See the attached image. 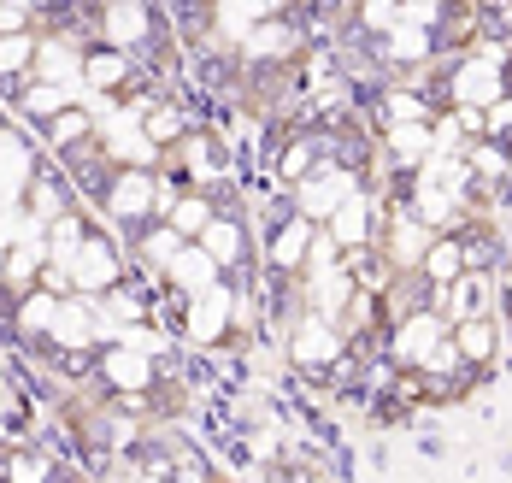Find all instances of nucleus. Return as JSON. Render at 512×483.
<instances>
[{
    "mask_svg": "<svg viewBox=\"0 0 512 483\" xmlns=\"http://www.w3.org/2000/svg\"><path fill=\"white\" fill-rule=\"evenodd\" d=\"M501 95H512V83H507L501 65H489V59H477V54L448 59V77H442V101H448V107L489 112Z\"/></svg>",
    "mask_w": 512,
    "mask_h": 483,
    "instance_id": "f257e3e1",
    "label": "nucleus"
},
{
    "mask_svg": "<svg viewBox=\"0 0 512 483\" xmlns=\"http://www.w3.org/2000/svg\"><path fill=\"white\" fill-rule=\"evenodd\" d=\"M430 307H436L448 324H460V319H501V283H495V271H471V266H465L448 289H430Z\"/></svg>",
    "mask_w": 512,
    "mask_h": 483,
    "instance_id": "f03ea898",
    "label": "nucleus"
},
{
    "mask_svg": "<svg viewBox=\"0 0 512 483\" xmlns=\"http://www.w3.org/2000/svg\"><path fill=\"white\" fill-rule=\"evenodd\" d=\"M354 189H365V183H359V165L318 160V165H312V177H301V183H295V213L312 218V224H324V218L336 213Z\"/></svg>",
    "mask_w": 512,
    "mask_h": 483,
    "instance_id": "7ed1b4c3",
    "label": "nucleus"
},
{
    "mask_svg": "<svg viewBox=\"0 0 512 483\" xmlns=\"http://www.w3.org/2000/svg\"><path fill=\"white\" fill-rule=\"evenodd\" d=\"M124 277H130V266H124L118 242H112L106 230H89L83 248H77V260H71V289L89 295V301H101L106 289H118Z\"/></svg>",
    "mask_w": 512,
    "mask_h": 483,
    "instance_id": "20e7f679",
    "label": "nucleus"
},
{
    "mask_svg": "<svg viewBox=\"0 0 512 483\" xmlns=\"http://www.w3.org/2000/svg\"><path fill=\"white\" fill-rule=\"evenodd\" d=\"M283 342H289V360H295V366H307V372H330V366H342V360H348L342 330H336L330 319H318V313H301V319L283 330Z\"/></svg>",
    "mask_w": 512,
    "mask_h": 483,
    "instance_id": "39448f33",
    "label": "nucleus"
},
{
    "mask_svg": "<svg viewBox=\"0 0 512 483\" xmlns=\"http://www.w3.org/2000/svg\"><path fill=\"white\" fill-rule=\"evenodd\" d=\"M230 307H236V289L230 283H212L206 295H189L183 301V319H177L183 342L189 348H218L230 336Z\"/></svg>",
    "mask_w": 512,
    "mask_h": 483,
    "instance_id": "423d86ee",
    "label": "nucleus"
},
{
    "mask_svg": "<svg viewBox=\"0 0 512 483\" xmlns=\"http://www.w3.org/2000/svg\"><path fill=\"white\" fill-rule=\"evenodd\" d=\"M448 336V319L436 313V307H418V313H401L395 330H389V360H395V372H418L430 354H436V342Z\"/></svg>",
    "mask_w": 512,
    "mask_h": 483,
    "instance_id": "0eeeda50",
    "label": "nucleus"
},
{
    "mask_svg": "<svg viewBox=\"0 0 512 483\" xmlns=\"http://www.w3.org/2000/svg\"><path fill=\"white\" fill-rule=\"evenodd\" d=\"M154 201H159V171L112 165V183H106V218H118V224H154Z\"/></svg>",
    "mask_w": 512,
    "mask_h": 483,
    "instance_id": "6e6552de",
    "label": "nucleus"
},
{
    "mask_svg": "<svg viewBox=\"0 0 512 483\" xmlns=\"http://www.w3.org/2000/svg\"><path fill=\"white\" fill-rule=\"evenodd\" d=\"M95 142H101L106 165H142V171H154L159 165V148L148 142V130H142V118L130 107H118L112 118L95 124Z\"/></svg>",
    "mask_w": 512,
    "mask_h": 483,
    "instance_id": "1a4fd4ad",
    "label": "nucleus"
},
{
    "mask_svg": "<svg viewBox=\"0 0 512 483\" xmlns=\"http://www.w3.org/2000/svg\"><path fill=\"white\" fill-rule=\"evenodd\" d=\"M448 336H454V348H460L465 372H495L501 366V354H507V324L501 319H460L448 324Z\"/></svg>",
    "mask_w": 512,
    "mask_h": 483,
    "instance_id": "9d476101",
    "label": "nucleus"
},
{
    "mask_svg": "<svg viewBox=\"0 0 512 483\" xmlns=\"http://www.w3.org/2000/svg\"><path fill=\"white\" fill-rule=\"evenodd\" d=\"M48 342L59 348V354H89V348L101 342V307H95L89 295H65L59 313H53Z\"/></svg>",
    "mask_w": 512,
    "mask_h": 483,
    "instance_id": "9b49d317",
    "label": "nucleus"
},
{
    "mask_svg": "<svg viewBox=\"0 0 512 483\" xmlns=\"http://www.w3.org/2000/svg\"><path fill=\"white\" fill-rule=\"evenodd\" d=\"M30 177H36V148H30V136L12 130V124H0V213H6V207H24Z\"/></svg>",
    "mask_w": 512,
    "mask_h": 483,
    "instance_id": "f8f14e48",
    "label": "nucleus"
},
{
    "mask_svg": "<svg viewBox=\"0 0 512 483\" xmlns=\"http://www.w3.org/2000/svg\"><path fill=\"white\" fill-rule=\"evenodd\" d=\"M377 218H383V207H377V195L371 189H354L336 213L324 218V230H330V242L348 254V248H371V236H377Z\"/></svg>",
    "mask_w": 512,
    "mask_h": 483,
    "instance_id": "ddd939ff",
    "label": "nucleus"
},
{
    "mask_svg": "<svg viewBox=\"0 0 512 483\" xmlns=\"http://www.w3.org/2000/svg\"><path fill=\"white\" fill-rule=\"evenodd\" d=\"M83 54H89V48H77L71 36H42V42H36V65H30V77L83 95Z\"/></svg>",
    "mask_w": 512,
    "mask_h": 483,
    "instance_id": "4468645a",
    "label": "nucleus"
},
{
    "mask_svg": "<svg viewBox=\"0 0 512 483\" xmlns=\"http://www.w3.org/2000/svg\"><path fill=\"white\" fill-rule=\"evenodd\" d=\"M371 48H377V59H383L389 71H424V65H436V30L395 24V30H383Z\"/></svg>",
    "mask_w": 512,
    "mask_h": 483,
    "instance_id": "2eb2a0df",
    "label": "nucleus"
},
{
    "mask_svg": "<svg viewBox=\"0 0 512 483\" xmlns=\"http://www.w3.org/2000/svg\"><path fill=\"white\" fill-rule=\"evenodd\" d=\"M101 377H106V389H118V395H148L154 389V354H142L130 342H112L101 354Z\"/></svg>",
    "mask_w": 512,
    "mask_h": 483,
    "instance_id": "dca6fc26",
    "label": "nucleus"
},
{
    "mask_svg": "<svg viewBox=\"0 0 512 483\" xmlns=\"http://www.w3.org/2000/svg\"><path fill=\"white\" fill-rule=\"evenodd\" d=\"M148 36H154V6H118V0H106V12H101V48L136 54Z\"/></svg>",
    "mask_w": 512,
    "mask_h": 483,
    "instance_id": "f3484780",
    "label": "nucleus"
},
{
    "mask_svg": "<svg viewBox=\"0 0 512 483\" xmlns=\"http://www.w3.org/2000/svg\"><path fill=\"white\" fill-rule=\"evenodd\" d=\"M312 218L301 213H289L277 230H271V242H265V266L271 271H283V277H301V266H307V248H312Z\"/></svg>",
    "mask_w": 512,
    "mask_h": 483,
    "instance_id": "a211bd4d",
    "label": "nucleus"
},
{
    "mask_svg": "<svg viewBox=\"0 0 512 483\" xmlns=\"http://www.w3.org/2000/svg\"><path fill=\"white\" fill-rule=\"evenodd\" d=\"M165 283L189 301V295H206L212 283H224V271L212 266V254H206L201 242H183V248H177V260L165 266Z\"/></svg>",
    "mask_w": 512,
    "mask_h": 483,
    "instance_id": "6ab92c4d",
    "label": "nucleus"
},
{
    "mask_svg": "<svg viewBox=\"0 0 512 483\" xmlns=\"http://www.w3.org/2000/svg\"><path fill=\"white\" fill-rule=\"evenodd\" d=\"M460 271H465V242H460V230H442V236H430V248H424V260H418V277H424L430 289H448Z\"/></svg>",
    "mask_w": 512,
    "mask_h": 483,
    "instance_id": "aec40b11",
    "label": "nucleus"
},
{
    "mask_svg": "<svg viewBox=\"0 0 512 483\" xmlns=\"http://www.w3.org/2000/svg\"><path fill=\"white\" fill-rule=\"evenodd\" d=\"M195 242L212 254V266H218V271H230V266H242V260H248V230H242V218H224V213H218L201 236H195Z\"/></svg>",
    "mask_w": 512,
    "mask_h": 483,
    "instance_id": "412c9836",
    "label": "nucleus"
},
{
    "mask_svg": "<svg viewBox=\"0 0 512 483\" xmlns=\"http://www.w3.org/2000/svg\"><path fill=\"white\" fill-rule=\"evenodd\" d=\"M124 83H130V54H118V48L83 54V89L89 95H124Z\"/></svg>",
    "mask_w": 512,
    "mask_h": 483,
    "instance_id": "4be33fe9",
    "label": "nucleus"
},
{
    "mask_svg": "<svg viewBox=\"0 0 512 483\" xmlns=\"http://www.w3.org/2000/svg\"><path fill=\"white\" fill-rule=\"evenodd\" d=\"M42 266H48V242H12L6 248V266H0V283L12 295H30L42 283Z\"/></svg>",
    "mask_w": 512,
    "mask_h": 483,
    "instance_id": "5701e85b",
    "label": "nucleus"
},
{
    "mask_svg": "<svg viewBox=\"0 0 512 483\" xmlns=\"http://www.w3.org/2000/svg\"><path fill=\"white\" fill-rule=\"evenodd\" d=\"M171 154H177V165H183L189 189H206V183H212V177L224 171V165H218V142H212L206 130H189V136H183V142H177Z\"/></svg>",
    "mask_w": 512,
    "mask_h": 483,
    "instance_id": "b1692460",
    "label": "nucleus"
},
{
    "mask_svg": "<svg viewBox=\"0 0 512 483\" xmlns=\"http://www.w3.org/2000/svg\"><path fill=\"white\" fill-rule=\"evenodd\" d=\"M460 165L477 177V183H507V177H512V148L489 142V136H477V142H465Z\"/></svg>",
    "mask_w": 512,
    "mask_h": 483,
    "instance_id": "393cba45",
    "label": "nucleus"
},
{
    "mask_svg": "<svg viewBox=\"0 0 512 483\" xmlns=\"http://www.w3.org/2000/svg\"><path fill=\"white\" fill-rule=\"evenodd\" d=\"M242 54L248 59H289L295 54V24L289 18H265L242 36Z\"/></svg>",
    "mask_w": 512,
    "mask_h": 483,
    "instance_id": "a878e982",
    "label": "nucleus"
},
{
    "mask_svg": "<svg viewBox=\"0 0 512 483\" xmlns=\"http://www.w3.org/2000/svg\"><path fill=\"white\" fill-rule=\"evenodd\" d=\"M65 107H77V95H71V89H59V83H36V77H24V89H18V112H24V118H36V124H48V118H59Z\"/></svg>",
    "mask_w": 512,
    "mask_h": 483,
    "instance_id": "bb28decb",
    "label": "nucleus"
},
{
    "mask_svg": "<svg viewBox=\"0 0 512 483\" xmlns=\"http://www.w3.org/2000/svg\"><path fill=\"white\" fill-rule=\"evenodd\" d=\"M212 218H218V201H212L206 189H189V195H177V207L165 213V224H171L183 242H195V236H201Z\"/></svg>",
    "mask_w": 512,
    "mask_h": 483,
    "instance_id": "cd10ccee",
    "label": "nucleus"
},
{
    "mask_svg": "<svg viewBox=\"0 0 512 483\" xmlns=\"http://www.w3.org/2000/svg\"><path fill=\"white\" fill-rule=\"evenodd\" d=\"M59 301H65V295H48V289L36 283L30 295H18V313H12V324H18L24 336H36V342H48V330H53V313H59Z\"/></svg>",
    "mask_w": 512,
    "mask_h": 483,
    "instance_id": "c85d7f7f",
    "label": "nucleus"
},
{
    "mask_svg": "<svg viewBox=\"0 0 512 483\" xmlns=\"http://www.w3.org/2000/svg\"><path fill=\"white\" fill-rule=\"evenodd\" d=\"M142 130H148V142H154L159 154H165V148H177V142H183L195 124H189V112H183V107H171V101H154V107L142 112Z\"/></svg>",
    "mask_w": 512,
    "mask_h": 483,
    "instance_id": "c756f323",
    "label": "nucleus"
},
{
    "mask_svg": "<svg viewBox=\"0 0 512 483\" xmlns=\"http://www.w3.org/2000/svg\"><path fill=\"white\" fill-rule=\"evenodd\" d=\"M318 160H330V142L324 136H301V142H289L283 154H277V183H301V177H312V165Z\"/></svg>",
    "mask_w": 512,
    "mask_h": 483,
    "instance_id": "7c9ffc66",
    "label": "nucleus"
},
{
    "mask_svg": "<svg viewBox=\"0 0 512 483\" xmlns=\"http://www.w3.org/2000/svg\"><path fill=\"white\" fill-rule=\"evenodd\" d=\"M24 213L36 218V224H53V218H65L71 213V201H65V189L53 183V177H30V189H24Z\"/></svg>",
    "mask_w": 512,
    "mask_h": 483,
    "instance_id": "2f4dec72",
    "label": "nucleus"
},
{
    "mask_svg": "<svg viewBox=\"0 0 512 483\" xmlns=\"http://www.w3.org/2000/svg\"><path fill=\"white\" fill-rule=\"evenodd\" d=\"M42 130H48V148H53V154H71L77 142H89V136H95V118H89L83 107H65L59 118H48Z\"/></svg>",
    "mask_w": 512,
    "mask_h": 483,
    "instance_id": "473e14b6",
    "label": "nucleus"
},
{
    "mask_svg": "<svg viewBox=\"0 0 512 483\" xmlns=\"http://www.w3.org/2000/svg\"><path fill=\"white\" fill-rule=\"evenodd\" d=\"M83 236H89V224H83L77 213L53 218V224H48V266H65V271H71L77 248H83Z\"/></svg>",
    "mask_w": 512,
    "mask_h": 483,
    "instance_id": "72a5a7b5",
    "label": "nucleus"
},
{
    "mask_svg": "<svg viewBox=\"0 0 512 483\" xmlns=\"http://www.w3.org/2000/svg\"><path fill=\"white\" fill-rule=\"evenodd\" d=\"M36 30H18V36H0V83L6 77H30V65H36Z\"/></svg>",
    "mask_w": 512,
    "mask_h": 483,
    "instance_id": "f704fd0d",
    "label": "nucleus"
},
{
    "mask_svg": "<svg viewBox=\"0 0 512 483\" xmlns=\"http://www.w3.org/2000/svg\"><path fill=\"white\" fill-rule=\"evenodd\" d=\"M177 248H183V236L165 224V218H154V224H142V266H171L177 260Z\"/></svg>",
    "mask_w": 512,
    "mask_h": 483,
    "instance_id": "c9c22d12",
    "label": "nucleus"
},
{
    "mask_svg": "<svg viewBox=\"0 0 512 483\" xmlns=\"http://www.w3.org/2000/svg\"><path fill=\"white\" fill-rule=\"evenodd\" d=\"M354 30H365L371 42L383 36V30H395V18H401V0H354Z\"/></svg>",
    "mask_w": 512,
    "mask_h": 483,
    "instance_id": "e433bc0d",
    "label": "nucleus"
},
{
    "mask_svg": "<svg viewBox=\"0 0 512 483\" xmlns=\"http://www.w3.org/2000/svg\"><path fill=\"white\" fill-rule=\"evenodd\" d=\"M330 266H342V248H336V242H330V230L318 224V230H312V248H307L301 277H318V271H330Z\"/></svg>",
    "mask_w": 512,
    "mask_h": 483,
    "instance_id": "4c0bfd02",
    "label": "nucleus"
},
{
    "mask_svg": "<svg viewBox=\"0 0 512 483\" xmlns=\"http://www.w3.org/2000/svg\"><path fill=\"white\" fill-rule=\"evenodd\" d=\"M48 472H53L48 454H12L6 460V483H48Z\"/></svg>",
    "mask_w": 512,
    "mask_h": 483,
    "instance_id": "58836bf2",
    "label": "nucleus"
},
{
    "mask_svg": "<svg viewBox=\"0 0 512 483\" xmlns=\"http://www.w3.org/2000/svg\"><path fill=\"white\" fill-rule=\"evenodd\" d=\"M418 372H424V377H465V360H460V348H454V336H442V342H436V354H430Z\"/></svg>",
    "mask_w": 512,
    "mask_h": 483,
    "instance_id": "ea45409f",
    "label": "nucleus"
},
{
    "mask_svg": "<svg viewBox=\"0 0 512 483\" xmlns=\"http://www.w3.org/2000/svg\"><path fill=\"white\" fill-rule=\"evenodd\" d=\"M495 283H501V324L512 330V260L501 271H495Z\"/></svg>",
    "mask_w": 512,
    "mask_h": 483,
    "instance_id": "a19ab883",
    "label": "nucleus"
},
{
    "mask_svg": "<svg viewBox=\"0 0 512 483\" xmlns=\"http://www.w3.org/2000/svg\"><path fill=\"white\" fill-rule=\"evenodd\" d=\"M242 6H248V18H254V24H265V18H283V6H289V0H242Z\"/></svg>",
    "mask_w": 512,
    "mask_h": 483,
    "instance_id": "79ce46f5",
    "label": "nucleus"
},
{
    "mask_svg": "<svg viewBox=\"0 0 512 483\" xmlns=\"http://www.w3.org/2000/svg\"><path fill=\"white\" fill-rule=\"evenodd\" d=\"M30 18H36V12H12V6H0V36H18V30H30Z\"/></svg>",
    "mask_w": 512,
    "mask_h": 483,
    "instance_id": "37998d69",
    "label": "nucleus"
},
{
    "mask_svg": "<svg viewBox=\"0 0 512 483\" xmlns=\"http://www.w3.org/2000/svg\"><path fill=\"white\" fill-rule=\"evenodd\" d=\"M0 6H12V12H36L42 0H0Z\"/></svg>",
    "mask_w": 512,
    "mask_h": 483,
    "instance_id": "c03bdc74",
    "label": "nucleus"
},
{
    "mask_svg": "<svg viewBox=\"0 0 512 483\" xmlns=\"http://www.w3.org/2000/svg\"><path fill=\"white\" fill-rule=\"evenodd\" d=\"M424 6H436V12H448V6H460V0H424Z\"/></svg>",
    "mask_w": 512,
    "mask_h": 483,
    "instance_id": "a18cd8bd",
    "label": "nucleus"
},
{
    "mask_svg": "<svg viewBox=\"0 0 512 483\" xmlns=\"http://www.w3.org/2000/svg\"><path fill=\"white\" fill-rule=\"evenodd\" d=\"M118 6H154V0H118Z\"/></svg>",
    "mask_w": 512,
    "mask_h": 483,
    "instance_id": "49530a36",
    "label": "nucleus"
},
{
    "mask_svg": "<svg viewBox=\"0 0 512 483\" xmlns=\"http://www.w3.org/2000/svg\"><path fill=\"white\" fill-rule=\"evenodd\" d=\"M6 248H12V242H6V236H0V266H6Z\"/></svg>",
    "mask_w": 512,
    "mask_h": 483,
    "instance_id": "de8ad7c7",
    "label": "nucleus"
},
{
    "mask_svg": "<svg viewBox=\"0 0 512 483\" xmlns=\"http://www.w3.org/2000/svg\"><path fill=\"white\" fill-rule=\"evenodd\" d=\"M507 260H512V230H507Z\"/></svg>",
    "mask_w": 512,
    "mask_h": 483,
    "instance_id": "09e8293b",
    "label": "nucleus"
},
{
    "mask_svg": "<svg viewBox=\"0 0 512 483\" xmlns=\"http://www.w3.org/2000/svg\"><path fill=\"white\" fill-rule=\"evenodd\" d=\"M195 6H201V0H195Z\"/></svg>",
    "mask_w": 512,
    "mask_h": 483,
    "instance_id": "8fccbe9b",
    "label": "nucleus"
}]
</instances>
